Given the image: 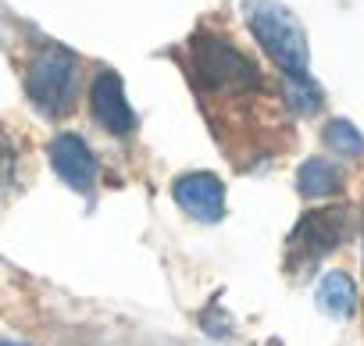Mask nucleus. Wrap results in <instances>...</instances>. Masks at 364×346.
Masks as SVG:
<instances>
[{
    "label": "nucleus",
    "mask_w": 364,
    "mask_h": 346,
    "mask_svg": "<svg viewBox=\"0 0 364 346\" xmlns=\"http://www.w3.org/2000/svg\"><path fill=\"white\" fill-rule=\"evenodd\" d=\"M190 68L197 86L215 97H240L261 86L257 65L218 33H197L190 40Z\"/></svg>",
    "instance_id": "obj_1"
},
{
    "label": "nucleus",
    "mask_w": 364,
    "mask_h": 346,
    "mask_svg": "<svg viewBox=\"0 0 364 346\" xmlns=\"http://www.w3.org/2000/svg\"><path fill=\"white\" fill-rule=\"evenodd\" d=\"M247 26L282 75H307V36L279 0H247Z\"/></svg>",
    "instance_id": "obj_2"
},
{
    "label": "nucleus",
    "mask_w": 364,
    "mask_h": 346,
    "mask_svg": "<svg viewBox=\"0 0 364 346\" xmlns=\"http://www.w3.org/2000/svg\"><path fill=\"white\" fill-rule=\"evenodd\" d=\"M26 93L43 114H65L79 93V61L65 47H43L26 75Z\"/></svg>",
    "instance_id": "obj_3"
},
{
    "label": "nucleus",
    "mask_w": 364,
    "mask_h": 346,
    "mask_svg": "<svg viewBox=\"0 0 364 346\" xmlns=\"http://www.w3.org/2000/svg\"><path fill=\"white\" fill-rule=\"evenodd\" d=\"M343 239H346V211H343V207L307 211V215L296 222V229L289 232L286 261H289V268L314 264V261H321L325 254H332Z\"/></svg>",
    "instance_id": "obj_4"
},
{
    "label": "nucleus",
    "mask_w": 364,
    "mask_h": 346,
    "mask_svg": "<svg viewBox=\"0 0 364 346\" xmlns=\"http://www.w3.org/2000/svg\"><path fill=\"white\" fill-rule=\"evenodd\" d=\"M47 153H50L54 171H58V175H61L72 190H79V193L93 190V183H97V157H93V150H90V143H86L82 136L61 132V136L50 139Z\"/></svg>",
    "instance_id": "obj_5"
},
{
    "label": "nucleus",
    "mask_w": 364,
    "mask_h": 346,
    "mask_svg": "<svg viewBox=\"0 0 364 346\" xmlns=\"http://www.w3.org/2000/svg\"><path fill=\"white\" fill-rule=\"evenodd\" d=\"M175 204L197 222H218L225 215V186L211 171H190L175 183Z\"/></svg>",
    "instance_id": "obj_6"
},
{
    "label": "nucleus",
    "mask_w": 364,
    "mask_h": 346,
    "mask_svg": "<svg viewBox=\"0 0 364 346\" xmlns=\"http://www.w3.org/2000/svg\"><path fill=\"white\" fill-rule=\"evenodd\" d=\"M90 111L97 118L100 129L114 132V136H129L136 129V114L125 100V90H122V79L114 72H100L90 86Z\"/></svg>",
    "instance_id": "obj_7"
},
{
    "label": "nucleus",
    "mask_w": 364,
    "mask_h": 346,
    "mask_svg": "<svg viewBox=\"0 0 364 346\" xmlns=\"http://www.w3.org/2000/svg\"><path fill=\"white\" fill-rule=\"evenodd\" d=\"M296 190H300V197H307V200L332 197V193L343 190V171H339L332 161H325V157H311V161H304L300 171H296Z\"/></svg>",
    "instance_id": "obj_8"
},
{
    "label": "nucleus",
    "mask_w": 364,
    "mask_h": 346,
    "mask_svg": "<svg viewBox=\"0 0 364 346\" xmlns=\"http://www.w3.org/2000/svg\"><path fill=\"white\" fill-rule=\"evenodd\" d=\"M318 307H321L328 318H350L353 307H357V289H353L350 275L328 271V275L318 282Z\"/></svg>",
    "instance_id": "obj_9"
},
{
    "label": "nucleus",
    "mask_w": 364,
    "mask_h": 346,
    "mask_svg": "<svg viewBox=\"0 0 364 346\" xmlns=\"http://www.w3.org/2000/svg\"><path fill=\"white\" fill-rule=\"evenodd\" d=\"M282 90H286V104L296 114H314L321 107V90L314 86L311 75H282Z\"/></svg>",
    "instance_id": "obj_10"
},
{
    "label": "nucleus",
    "mask_w": 364,
    "mask_h": 346,
    "mask_svg": "<svg viewBox=\"0 0 364 346\" xmlns=\"http://www.w3.org/2000/svg\"><path fill=\"white\" fill-rule=\"evenodd\" d=\"M325 146L343 153V157H357V153H364V136L357 132V125L336 118V121L325 125Z\"/></svg>",
    "instance_id": "obj_11"
},
{
    "label": "nucleus",
    "mask_w": 364,
    "mask_h": 346,
    "mask_svg": "<svg viewBox=\"0 0 364 346\" xmlns=\"http://www.w3.org/2000/svg\"><path fill=\"white\" fill-rule=\"evenodd\" d=\"M15 186V146L8 143V136H0V200H4Z\"/></svg>",
    "instance_id": "obj_12"
},
{
    "label": "nucleus",
    "mask_w": 364,
    "mask_h": 346,
    "mask_svg": "<svg viewBox=\"0 0 364 346\" xmlns=\"http://www.w3.org/2000/svg\"><path fill=\"white\" fill-rule=\"evenodd\" d=\"M0 346H22V342H11V339H0Z\"/></svg>",
    "instance_id": "obj_13"
}]
</instances>
